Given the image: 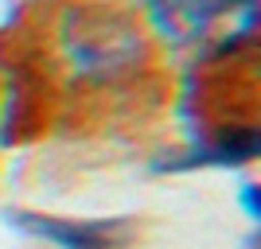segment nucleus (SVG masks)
<instances>
[{
	"label": "nucleus",
	"instance_id": "nucleus-2",
	"mask_svg": "<svg viewBox=\"0 0 261 249\" xmlns=\"http://www.w3.org/2000/svg\"><path fill=\"white\" fill-rule=\"evenodd\" d=\"M230 12L222 0H148V16L172 43H187L215 23V16Z\"/></svg>",
	"mask_w": 261,
	"mask_h": 249
},
{
	"label": "nucleus",
	"instance_id": "nucleus-4",
	"mask_svg": "<svg viewBox=\"0 0 261 249\" xmlns=\"http://www.w3.org/2000/svg\"><path fill=\"white\" fill-rule=\"evenodd\" d=\"M242 206L250 218H261V203H257V183H242Z\"/></svg>",
	"mask_w": 261,
	"mask_h": 249
},
{
	"label": "nucleus",
	"instance_id": "nucleus-1",
	"mask_svg": "<svg viewBox=\"0 0 261 249\" xmlns=\"http://www.w3.org/2000/svg\"><path fill=\"white\" fill-rule=\"evenodd\" d=\"M12 226H20L23 234L47 238L63 249H106L113 241V226L106 222H74V218H43V214H28V210H12L8 214Z\"/></svg>",
	"mask_w": 261,
	"mask_h": 249
},
{
	"label": "nucleus",
	"instance_id": "nucleus-3",
	"mask_svg": "<svg viewBox=\"0 0 261 249\" xmlns=\"http://www.w3.org/2000/svg\"><path fill=\"white\" fill-rule=\"evenodd\" d=\"M257 152H261L257 129H226L203 156H195V160H187V163H218V168H234V163L253 160Z\"/></svg>",
	"mask_w": 261,
	"mask_h": 249
}]
</instances>
